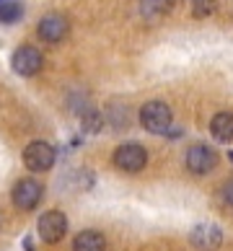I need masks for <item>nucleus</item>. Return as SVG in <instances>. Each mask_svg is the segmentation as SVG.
Returning <instances> with one entry per match:
<instances>
[{"mask_svg": "<svg viewBox=\"0 0 233 251\" xmlns=\"http://www.w3.org/2000/svg\"><path fill=\"white\" fill-rule=\"evenodd\" d=\"M171 122H174L171 106L163 104V101H148V104L140 109V125L153 135H166Z\"/></svg>", "mask_w": 233, "mask_h": 251, "instance_id": "obj_1", "label": "nucleus"}, {"mask_svg": "<svg viewBox=\"0 0 233 251\" xmlns=\"http://www.w3.org/2000/svg\"><path fill=\"white\" fill-rule=\"evenodd\" d=\"M54 158H57L54 148L44 140H34V143L26 145V151H24V163H26V169L34 171V174L50 171L54 166Z\"/></svg>", "mask_w": 233, "mask_h": 251, "instance_id": "obj_2", "label": "nucleus"}, {"mask_svg": "<svg viewBox=\"0 0 233 251\" xmlns=\"http://www.w3.org/2000/svg\"><path fill=\"white\" fill-rule=\"evenodd\" d=\"M42 197H44V187L36 179H18L11 192V200L21 212H31L42 202Z\"/></svg>", "mask_w": 233, "mask_h": 251, "instance_id": "obj_3", "label": "nucleus"}, {"mask_svg": "<svg viewBox=\"0 0 233 251\" xmlns=\"http://www.w3.org/2000/svg\"><path fill=\"white\" fill-rule=\"evenodd\" d=\"M145 163H148V153H145V148L137 145V143H125L114 151V166L125 174L143 171Z\"/></svg>", "mask_w": 233, "mask_h": 251, "instance_id": "obj_4", "label": "nucleus"}, {"mask_svg": "<svg viewBox=\"0 0 233 251\" xmlns=\"http://www.w3.org/2000/svg\"><path fill=\"white\" fill-rule=\"evenodd\" d=\"M36 233L44 244H57L62 241V236L68 233V218L60 210H47L44 215L36 223Z\"/></svg>", "mask_w": 233, "mask_h": 251, "instance_id": "obj_5", "label": "nucleus"}, {"mask_svg": "<svg viewBox=\"0 0 233 251\" xmlns=\"http://www.w3.org/2000/svg\"><path fill=\"white\" fill-rule=\"evenodd\" d=\"M42 52L31 47V44H24V47H18L11 57V68L16 75H24V78H31L36 73L42 70Z\"/></svg>", "mask_w": 233, "mask_h": 251, "instance_id": "obj_6", "label": "nucleus"}, {"mask_svg": "<svg viewBox=\"0 0 233 251\" xmlns=\"http://www.w3.org/2000/svg\"><path fill=\"white\" fill-rule=\"evenodd\" d=\"M184 163H186V169H189L192 174L205 176V174H210L218 166V153L212 151L210 145H192L189 151H186V155H184Z\"/></svg>", "mask_w": 233, "mask_h": 251, "instance_id": "obj_7", "label": "nucleus"}, {"mask_svg": "<svg viewBox=\"0 0 233 251\" xmlns=\"http://www.w3.org/2000/svg\"><path fill=\"white\" fill-rule=\"evenodd\" d=\"M189 241H192V246L200 249V251H215L223 244V230L215 223H200V226L192 228Z\"/></svg>", "mask_w": 233, "mask_h": 251, "instance_id": "obj_8", "label": "nucleus"}, {"mask_svg": "<svg viewBox=\"0 0 233 251\" xmlns=\"http://www.w3.org/2000/svg\"><path fill=\"white\" fill-rule=\"evenodd\" d=\"M39 36L44 42H62L65 36H68V21H65V16L60 13H50V16H44L42 21H39Z\"/></svg>", "mask_w": 233, "mask_h": 251, "instance_id": "obj_9", "label": "nucleus"}, {"mask_svg": "<svg viewBox=\"0 0 233 251\" xmlns=\"http://www.w3.org/2000/svg\"><path fill=\"white\" fill-rule=\"evenodd\" d=\"M210 135L218 143H231L233 140V111H220L210 122Z\"/></svg>", "mask_w": 233, "mask_h": 251, "instance_id": "obj_10", "label": "nucleus"}, {"mask_svg": "<svg viewBox=\"0 0 233 251\" xmlns=\"http://www.w3.org/2000/svg\"><path fill=\"white\" fill-rule=\"evenodd\" d=\"M73 251H106V241L99 230H83L73 241Z\"/></svg>", "mask_w": 233, "mask_h": 251, "instance_id": "obj_11", "label": "nucleus"}, {"mask_svg": "<svg viewBox=\"0 0 233 251\" xmlns=\"http://www.w3.org/2000/svg\"><path fill=\"white\" fill-rule=\"evenodd\" d=\"M176 0H140V13L145 18H161L174 8Z\"/></svg>", "mask_w": 233, "mask_h": 251, "instance_id": "obj_12", "label": "nucleus"}, {"mask_svg": "<svg viewBox=\"0 0 233 251\" xmlns=\"http://www.w3.org/2000/svg\"><path fill=\"white\" fill-rule=\"evenodd\" d=\"M24 16V8L18 0H0V24H16Z\"/></svg>", "mask_w": 233, "mask_h": 251, "instance_id": "obj_13", "label": "nucleus"}, {"mask_svg": "<svg viewBox=\"0 0 233 251\" xmlns=\"http://www.w3.org/2000/svg\"><path fill=\"white\" fill-rule=\"evenodd\" d=\"M80 125H83V129H86V132L93 135V132H99V129L104 127V117H101L96 109H86V111L80 114Z\"/></svg>", "mask_w": 233, "mask_h": 251, "instance_id": "obj_14", "label": "nucleus"}, {"mask_svg": "<svg viewBox=\"0 0 233 251\" xmlns=\"http://www.w3.org/2000/svg\"><path fill=\"white\" fill-rule=\"evenodd\" d=\"M218 0H192V16L194 18H207L215 13Z\"/></svg>", "mask_w": 233, "mask_h": 251, "instance_id": "obj_15", "label": "nucleus"}, {"mask_svg": "<svg viewBox=\"0 0 233 251\" xmlns=\"http://www.w3.org/2000/svg\"><path fill=\"white\" fill-rule=\"evenodd\" d=\"M220 200H223V204L233 207V179H228V181L220 187Z\"/></svg>", "mask_w": 233, "mask_h": 251, "instance_id": "obj_16", "label": "nucleus"}, {"mask_svg": "<svg viewBox=\"0 0 233 251\" xmlns=\"http://www.w3.org/2000/svg\"><path fill=\"white\" fill-rule=\"evenodd\" d=\"M228 158H231V161H233V151H231V153H228Z\"/></svg>", "mask_w": 233, "mask_h": 251, "instance_id": "obj_17", "label": "nucleus"}]
</instances>
